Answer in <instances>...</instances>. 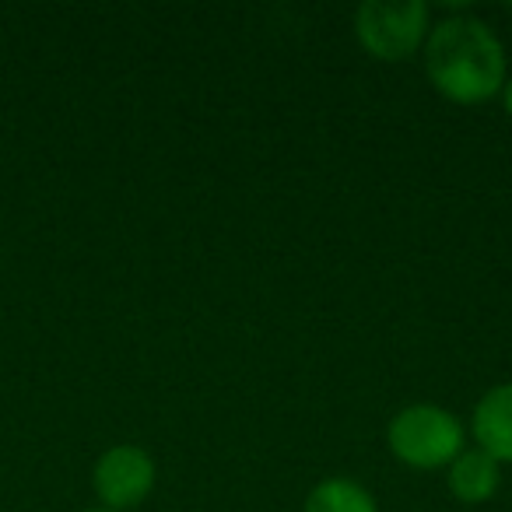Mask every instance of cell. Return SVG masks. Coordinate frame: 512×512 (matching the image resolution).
Segmentation results:
<instances>
[{"label": "cell", "mask_w": 512, "mask_h": 512, "mask_svg": "<svg viewBox=\"0 0 512 512\" xmlns=\"http://www.w3.org/2000/svg\"><path fill=\"white\" fill-rule=\"evenodd\" d=\"M425 71L449 102L477 106L505 88V50L481 18L456 15L428 29Z\"/></svg>", "instance_id": "1"}, {"label": "cell", "mask_w": 512, "mask_h": 512, "mask_svg": "<svg viewBox=\"0 0 512 512\" xmlns=\"http://www.w3.org/2000/svg\"><path fill=\"white\" fill-rule=\"evenodd\" d=\"M386 442L400 463L414 470H435L463 453V425L439 404H411L390 418Z\"/></svg>", "instance_id": "2"}, {"label": "cell", "mask_w": 512, "mask_h": 512, "mask_svg": "<svg viewBox=\"0 0 512 512\" xmlns=\"http://www.w3.org/2000/svg\"><path fill=\"white\" fill-rule=\"evenodd\" d=\"M355 36L362 50L386 64L407 60L428 39V4L421 0H365L355 11Z\"/></svg>", "instance_id": "3"}, {"label": "cell", "mask_w": 512, "mask_h": 512, "mask_svg": "<svg viewBox=\"0 0 512 512\" xmlns=\"http://www.w3.org/2000/svg\"><path fill=\"white\" fill-rule=\"evenodd\" d=\"M155 460L141 446H109L95 460L92 484L109 512H127L141 505L155 488Z\"/></svg>", "instance_id": "4"}, {"label": "cell", "mask_w": 512, "mask_h": 512, "mask_svg": "<svg viewBox=\"0 0 512 512\" xmlns=\"http://www.w3.org/2000/svg\"><path fill=\"white\" fill-rule=\"evenodd\" d=\"M477 449L498 463H512V383L491 386L474 407Z\"/></svg>", "instance_id": "5"}, {"label": "cell", "mask_w": 512, "mask_h": 512, "mask_svg": "<svg viewBox=\"0 0 512 512\" xmlns=\"http://www.w3.org/2000/svg\"><path fill=\"white\" fill-rule=\"evenodd\" d=\"M449 491L460 498L463 505H481L495 498L498 484H502V470L498 460H491L484 449H463L453 463H449Z\"/></svg>", "instance_id": "6"}, {"label": "cell", "mask_w": 512, "mask_h": 512, "mask_svg": "<svg viewBox=\"0 0 512 512\" xmlns=\"http://www.w3.org/2000/svg\"><path fill=\"white\" fill-rule=\"evenodd\" d=\"M302 512H379V505L369 488H362L351 477H327L309 491Z\"/></svg>", "instance_id": "7"}, {"label": "cell", "mask_w": 512, "mask_h": 512, "mask_svg": "<svg viewBox=\"0 0 512 512\" xmlns=\"http://www.w3.org/2000/svg\"><path fill=\"white\" fill-rule=\"evenodd\" d=\"M502 99H505V113L512 116V78H505V88H502Z\"/></svg>", "instance_id": "8"}, {"label": "cell", "mask_w": 512, "mask_h": 512, "mask_svg": "<svg viewBox=\"0 0 512 512\" xmlns=\"http://www.w3.org/2000/svg\"><path fill=\"white\" fill-rule=\"evenodd\" d=\"M88 512H109V509H88Z\"/></svg>", "instance_id": "9"}]
</instances>
